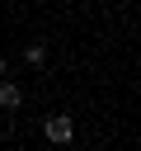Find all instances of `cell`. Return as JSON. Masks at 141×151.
<instances>
[{
  "label": "cell",
  "instance_id": "cell-1",
  "mask_svg": "<svg viewBox=\"0 0 141 151\" xmlns=\"http://www.w3.org/2000/svg\"><path fill=\"white\" fill-rule=\"evenodd\" d=\"M47 137L52 142H70V118H47Z\"/></svg>",
  "mask_w": 141,
  "mask_h": 151
},
{
  "label": "cell",
  "instance_id": "cell-3",
  "mask_svg": "<svg viewBox=\"0 0 141 151\" xmlns=\"http://www.w3.org/2000/svg\"><path fill=\"white\" fill-rule=\"evenodd\" d=\"M0 76H5V57H0Z\"/></svg>",
  "mask_w": 141,
  "mask_h": 151
},
{
  "label": "cell",
  "instance_id": "cell-2",
  "mask_svg": "<svg viewBox=\"0 0 141 151\" xmlns=\"http://www.w3.org/2000/svg\"><path fill=\"white\" fill-rule=\"evenodd\" d=\"M19 99H24V94H19V85H9V80L0 76V109H19Z\"/></svg>",
  "mask_w": 141,
  "mask_h": 151
}]
</instances>
